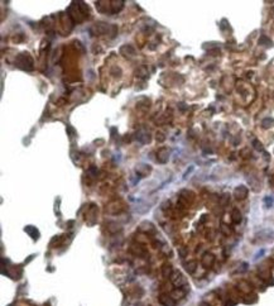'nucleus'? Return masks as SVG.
Returning a JSON list of instances; mask_svg holds the SVG:
<instances>
[{
    "mask_svg": "<svg viewBox=\"0 0 274 306\" xmlns=\"http://www.w3.org/2000/svg\"><path fill=\"white\" fill-rule=\"evenodd\" d=\"M136 139L144 144V143H148L149 140H151V137H149V134L145 133V132H139V133H136Z\"/></svg>",
    "mask_w": 274,
    "mask_h": 306,
    "instance_id": "obj_1",
    "label": "nucleus"
},
{
    "mask_svg": "<svg viewBox=\"0 0 274 306\" xmlns=\"http://www.w3.org/2000/svg\"><path fill=\"white\" fill-rule=\"evenodd\" d=\"M272 124H273V119L272 118H266V119H264L262 121V125L264 128H269V127H272Z\"/></svg>",
    "mask_w": 274,
    "mask_h": 306,
    "instance_id": "obj_3",
    "label": "nucleus"
},
{
    "mask_svg": "<svg viewBox=\"0 0 274 306\" xmlns=\"http://www.w3.org/2000/svg\"><path fill=\"white\" fill-rule=\"evenodd\" d=\"M25 232H27V233H29L33 239H38V235H39V233H38V230L36 229V228H33L32 225H28L27 228H25Z\"/></svg>",
    "mask_w": 274,
    "mask_h": 306,
    "instance_id": "obj_2",
    "label": "nucleus"
}]
</instances>
